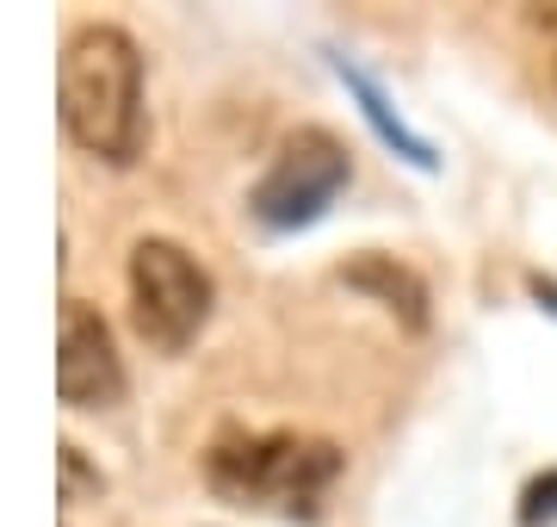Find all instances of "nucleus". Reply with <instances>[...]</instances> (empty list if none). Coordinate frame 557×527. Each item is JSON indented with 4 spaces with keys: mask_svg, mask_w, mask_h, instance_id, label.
Returning a JSON list of instances; mask_svg holds the SVG:
<instances>
[{
    "mask_svg": "<svg viewBox=\"0 0 557 527\" xmlns=\"http://www.w3.org/2000/svg\"><path fill=\"white\" fill-rule=\"evenodd\" d=\"M527 285H533V298H545V310L557 317V280H539V273H533Z\"/></svg>",
    "mask_w": 557,
    "mask_h": 527,
    "instance_id": "nucleus-10",
    "label": "nucleus"
},
{
    "mask_svg": "<svg viewBox=\"0 0 557 527\" xmlns=\"http://www.w3.org/2000/svg\"><path fill=\"white\" fill-rule=\"evenodd\" d=\"M57 397L69 409H112L124 397L119 342L94 305L62 298L57 310Z\"/></svg>",
    "mask_w": 557,
    "mask_h": 527,
    "instance_id": "nucleus-5",
    "label": "nucleus"
},
{
    "mask_svg": "<svg viewBox=\"0 0 557 527\" xmlns=\"http://www.w3.org/2000/svg\"><path fill=\"white\" fill-rule=\"evenodd\" d=\"M57 471H62V508L100 503V497H106V478L87 466V453H81L75 441H62V446H57Z\"/></svg>",
    "mask_w": 557,
    "mask_h": 527,
    "instance_id": "nucleus-8",
    "label": "nucleus"
},
{
    "mask_svg": "<svg viewBox=\"0 0 557 527\" xmlns=\"http://www.w3.org/2000/svg\"><path fill=\"white\" fill-rule=\"evenodd\" d=\"M57 112L62 131L106 168H131L149 143L143 106V50L124 25L87 20L69 32L57 62Z\"/></svg>",
    "mask_w": 557,
    "mask_h": 527,
    "instance_id": "nucleus-1",
    "label": "nucleus"
},
{
    "mask_svg": "<svg viewBox=\"0 0 557 527\" xmlns=\"http://www.w3.org/2000/svg\"><path fill=\"white\" fill-rule=\"evenodd\" d=\"M131 323L149 347L161 354H186L211 323L218 285L205 273V261L174 236H143L131 248Z\"/></svg>",
    "mask_w": 557,
    "mask_h": 527,
    "instance_id": "nucleus-3",
    "label": "nucleus"
},
{
    "mask_svg": "<svg viewBox=\"0 0 557 527\" xmlns=\"http://www.w3.org/2000/svg\"><path fill=\"white\" fill-rule=\"evenodd\" d=\"M347 181H354V149H347L329 124H298V131L273 149L267 174L255 181L248 211H255L267 230H310V223L341 199Z\"/></svg>",
    "mask_w": 557,
    "mask_h": 527,
    "instance_id": "nucleus-4",
    "label": "nucleus"
},
{
    "mask_svg": "<svg viewBox=\"0 0 557 527\" xmlns=\"http://www.w3.org/2000/svg\"><path fill=\"white\" fill-rule=\"evenodd\" d=\"M341 471H347V453L322 434H298V428H267V434L223 428L205 453V485L223 503L278 515V522H317Z\"/></svg>",
    "mask_w": 557,
    "mask_h": 527,
    "instance_id": "nucleus-2",
    "label": "nucleus"
},
{
    "mask_svg": "<svg viewBox=\"0 0 557 527\" xmlns=\"http://www.w3.org/2000/svg\"><path fill=\"white\" fill-rule=\"evenodd\" d=\"M335 75L347 82V94L359 100V119L372 124V131H379V137L391 143V149H397V156H403L409 168H421V174H434V168H440L434 143H428V137H416V131L403 124V112L391 106V94H384V87L372 82V75L359 69V62H347V57H335Z\"/></svg>",
    "mask_w": 557,
    "mask_h": 527,
    "instance_id": "nucleus-7",
    "label": "nucleus"
},
{
    "mask_svg": "<svg viewBox=\"0 0 557 527\" xmlns=\"http://www.w3.org/2000/svg\"><path fill=\"white\" fill-rule=\"evenodd\" d=\"M341 285L347 292H366L372 305H384L403 329H428V285H421L416 267H403L397 255H359V261L341 267Z\"/></svg>",
    "mask_w": 557,
    "mask_h": 527,
    "instance_id": "nucleus-6",
    "label": "nucleus"
},
{
    "mask_svg": "<svg viewBox=\"0 0 557 527\" xmlns=\"http://www.w3.org/2000/svg\"><path fill=\"white\" fill-rule=\"evenodd\" d=\"M515 515H520V527H557V466L539 471V478H527Z\"/></svg>",
    "mask_w": 557,
    "mask_h": 527,
    "instance_id": "nucleus-9",
    "label": "nucleus"
}]
</instances>
